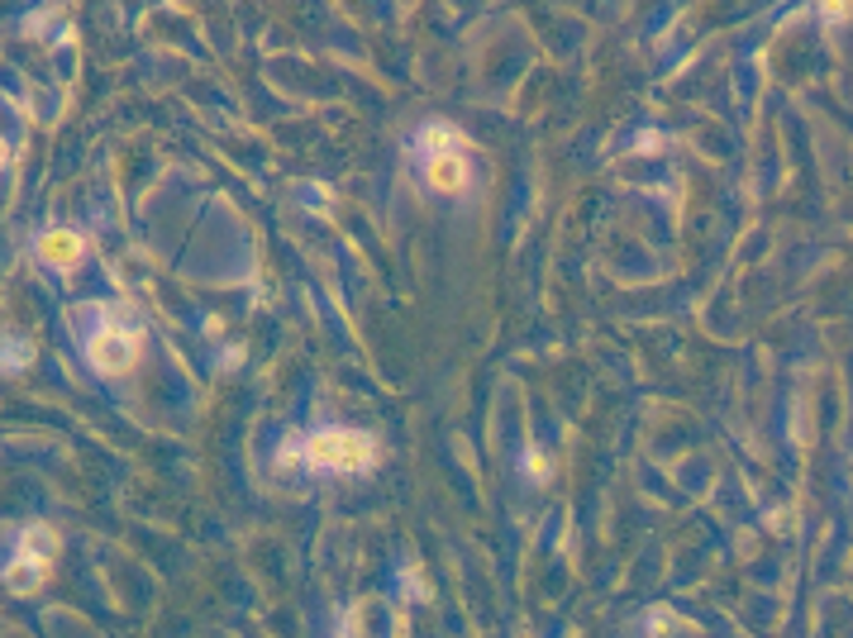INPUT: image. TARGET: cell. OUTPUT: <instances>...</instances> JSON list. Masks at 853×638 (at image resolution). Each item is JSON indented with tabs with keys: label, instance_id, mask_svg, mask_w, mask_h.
<instances>
[{
	"label": "cell",
	"instance_id": "obj_1",
	"mask_svg": "<svg viewBox=\"0 0 853 638\" xmlns=\"http://www.w3.org/2000/svg\"><path fill=\"white\" fill-rule=\"evenodd\" d=\"M300 458L316 472H368L378 458V439L362 429H320L306 439Z\"/></svg>",
	"mask_w": 853,
	"mask_h": 638
},
{
	"label": "cell",
	"instance_id": "obj_2",
	"mask_svg": "<svg viewBox=\"0 0 853 638\" xmlns=\"http://www.w3.org/2000/svg\"><path fill=\"white\" fill-rule=\"evenodd\" d=\"M86 362H91L100 377H124L139 362V334L124 329V324H100L91 339H86Z\"/></svg>",
	"mask_w": 853,
	"mask_h": 638
},
{
	"label": "cell",
	"instance_id": "obj_3",
	"mask_svg": "<svg viewBox=\"0 0 853 638\" xmlns=\"http://www.w3.org/2000/svg\"><path fill=\"white\" fill-rule=\"evenodd\" d=\"M34 253H39V262H48L53 272H72L86 258V239L77 229H44L39 243H34Z\"/></svg>",
	"mask_w": 853,
	"mask_h": 638
},
{
	"label": "cell",
	"instance_id": "obj_4",
	"mask_svg": "<svg viewBox=\"0 0 853 638\" xmlns=\"http://www.w3.org/2000/svg\"><path fill=\"white\" fill-rule=\"evenodd\" d=\"M386 629L392 634H406V624L400 620H386V605L378 596H362L354 610H348V620H344V634L348 638H386Z\"/></svg>",
	"mask_w": 853,
	"mask_h": 638
},
{
	"label": "cell",
	"instance_id": "obj_5",
	"mask_svg": "<svg viewBox=\"0 0 853 638\" xmlns=\"http://www.w3.org/2000/svg\"><path fill=\"white\" fill-rule=\"evenodd\" d=\"M58 529L53 524H29V529H20V539H15V558H29V562H39V567H53V558H58Z\"/></svg>",
	"mask_w": 853,
	"mask_h": 638
},
{
	"label": "cell",
	"instance_id": "obj_6",
	"mask_svg": "<svg viewBox=\"0 0 853 638\" xmlns=\"http://www.w3.org/2000/svg\"><path fill=\"white\" fill-rule=\"evenodd\" d=\"M424 182L444 196L468 191V162H462V153H438V158H430V167H424Z\"/></svg>",
	"mask_w": 853,
	"mask_h": 638
},
{
	"label": "cell",
	"instance_id": "obj_7",
	"mask_svg": "<svg viewBox=\"0 0 853 638\" xmlns=\"http://www.w3.org/2000/svg\"><path fill=\"white\" fill-rule=\"evenodd\" d=\"M44 577H48V567H39V562H29V558H10V567L0 572L10 596H34L44 586Z\"/></svg>",
	"mask_w": 853,
	"mask_h": 638
},
{
	"label": "cell",
	"instance_id": "obj_8",
	"mask_svg": "<svg viewBox=\"0 0 853 638\" xmlns=\"http://www.w3.org/2000/svg\"><path fill=\"white\" fill-rule=\"evenodd\" d=\"M416 143H420L424 158H438V153H458V148H462V134L454 129V124H444V120H430V124H424V129L416 134Z\"/></svg>",
	"mask_w": 853,
	"mask_h": 638
},
{
	"label": "cell",
	"instance_id": "obj_9",
	"mask_svg": "<svg viewBox=\"0 0 853 638\" xmlns=\"http://www.w3.org/2000/svg\"><path fill=\"white\" fill-rule=\"evenodd\" d=\"M34 358V343L15 329H0V372H24Z\"/></svg>",
	"mask_w": 853,
	"mask_h": 638
},
{
	"label": "cell",
	"instance_id": "obj_10",
	"mask_svg": "<svg viewBox=\"0 0 853 638\" xmlns=\"http://www.w3.org/2000/svg\"><path fill=\"white\" fill-rule=\"evenodd\" d=\"M524 472H530V477H548V458L544 453H530V458H524Z\"/></svg>",
	"mask_w": 853,
	"mask_h": 638
},
{
	"label": "cell",
	"instance_id": "obj_11",
	"mask_svg": "<svg viewBox=\"0 0 853 638\" xmlns=\"http://www.w3.org/2000/svg\"><path fill=\"white\" fill-rule=\"evenodd\" d=\"M296 458H300V439H286V443H282V453H277V467H292Z\"/></svg>",
	"mask_w": 853,
	"mask_h": 638
},
{
	"label": "cell",
	"instance_id": "obj_12",
	"mask_svg": "<svg viewBox=\"0 0 853 638\" xmlns=\"http://www.w3.org/2000/svg\"><path fill=\"white\" fill-rule=\"evenodd\" d=\"M0 158H5V153H0Z\"/></svg>",
	"mask_w": 853,
	"mask_h": 638
}]
</instances>
